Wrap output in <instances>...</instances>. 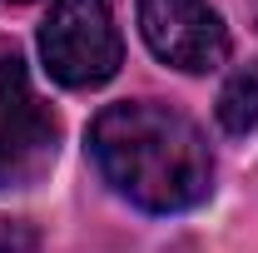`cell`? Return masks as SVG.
<instances>
[{"label":"cell","instance_id":"6da1fadb","mask_svg":"<svg viewBox=\"0 0 258 253\" xmlns=\"http://www.w3.org/2000/svg\"><path fill=\"white\" fill-rule=\"evenodd\" d=\"M90 154L104 184L144 214H184L214 189L204 129L159 99L104 104L90 124Z\"/></svg>","mask_w":258,"mask_h":253},{"label":"cell","instance_id":"7a4b0ae2","mask_svg":"<svg viewBox=\"0 0 258 253\" xmlns=\"http://www.w3.org/2000/svg\"><path fill=\"white\" fill-rule=\"evenodd\" d=\"M40 55L64 90L109 85L124 65V40L109 15V0H55L40 25Z\"/></svg>","mask_w":258,"mask_h":253},{"label":"cell","instance_id":"3957f363","mask_svg":"<svg viewBox=\"0 0 258 253\" xmlns=\"http://www.w3.org/2000/svg\"><path fill=\"white\" fill-rule=\"evenodd\" d=\"M60 154V119L35 95L30 70L0 45V189H30Z\"/></svg>","mask_w":258,"mask_h":253},{"label":"cell","instance_id":"277c9868","mask_svg":"<svg viewBox=\"0 0 258 253\" xmlns=\"http://www.w3.org/2000/svg\"><path fill=\"white\" fill-rule=\"evenodd\" d=\"M139 30L164 65L184 75H209L233 50L224 15L209 0H139Z\"/></svg>","mask_w":258,"mask_h":253},{"label":"cell","instance_id":"5b68a950","mask_svg":"<svg viewBox=\"0 0 258 253\" xmlns=\"http://www.w3.org/2000/svg\"><path fill=\"white\" fill-rule=\"evenodd\" d=\"M219 124L228 134H253L258 129V60L228 75V85L219 90Z\"/></svg>","mask_w":258,"mask_h":253},{"label":"cell","instance_id":"8992f818","mask_svg":"<svg viewBox=\"0 0 258 253\" xmlns=\"http://www.w3.org/2000/svg\"><path fill=\"white\" fill-rule=\"evenodd\" d=\"M40 248V233L25 219H0V253H35Z\"/></svg>","mask_w":258,"mask_h":253},{"label":"cell","instance_id":"52a82bcc","mask_svg":"<svg viewBox=\"0 0 258 253\" xmlns=\"http://www.w3.org/2000/svg\"><path fill=\"white\" fill-rule=\"evenodd\" d=\"M248 10H253V20H258V0H248Z\"/></svg>","mask_w":258,"mask_h":253},{"label":"cell","instance_id":"ba28073f","mask_svg":"<svg viewBox=\"0 0 258 253\" xmlns=\"http://www.w3.org/2000/svg\"><path fill=\"white\" fill-rule=\"evenodd\" d=\"M15 5H25V0H15Z\"/></svg>","mask_w":258,"mask_h":253}]
</instances>
